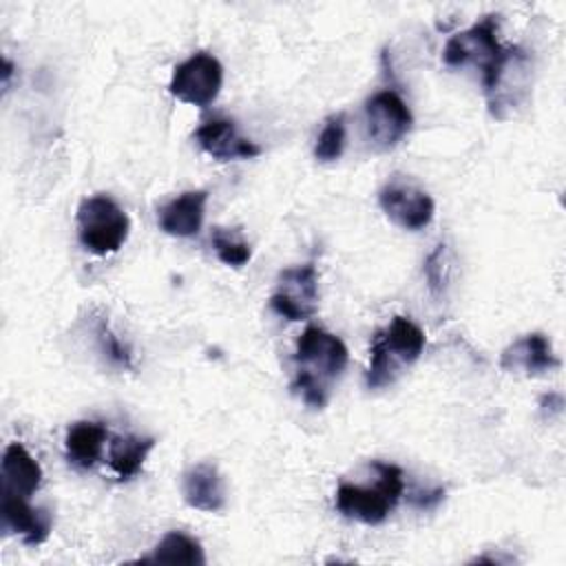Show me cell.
Masks as SVG:
<instances>
[{
	"mask_svg": "<svg viewBox=\"0 0 566 566\" xmlns=\"http://www.w3.org/2000/svg\"><path fill=\"white\" fill-rule=\"evenodd\" d=\"M347 360V347L338 336L321 327H305L296 340V376L290 389L307 407L323 409L327 405L329 382L343 374Z\"/></svg>",
	"mask_w": 566,
	"mask_h": 566,
	"instance_id": "1",
	"label": "cell"
},
{
	"mask_svg": "<svg viewBox=\"0 0 566 566\" xmlns=\"http://www.w3.org/2000/svg\"><path fill=\"white\" fill-rule=\"evenodd\" d=\"M500 15H486L471 29L455 33L449 38L442 51V60L447 66H464V64H475L482 69V82L486 88V95L491 97L497 88V82L502 77V71L506 69L509 60L515 53L513 49H504L497 42V20Z\"/></svg>",
	"mask_w": 566,
	"mask_h": 566,
	"instance_id": "2",
	"label": "cell"
},
{
	"mask_svg": "<svg viewBox=\"0 0 566 566\" xmlns=\"http://www.w3.org/2000/svg\"><path fill=\"white\" fill-rule=\"evenodd\" d=\"M424 349V332L405 316H394L391 325L382 332H376L369 369L365 382L369 389L391 385L400 374V367L411 365Z\"/></svg>",
	"mask_w": 566,
	"mask_h": 566,
	"instance_id": "3",
	"label": "cell"
},
{
	"mask_svg": "<svg viewBox=\"0 0 566 566\" xmlns=\"http://www.w3.org/2000/svg\"><path fill=\"white\" fill-rule=\"evenodd\" d=\"M378 478L374 486H358L343 482L336 491V509L349 517L358 520L363 524H380L387 520L389 511L398 504L405 482L402 471L396 464L387 462H371Z\"/></svg>",
	"mask_w": 566,
	"mask_h": 566,
	"instance_id": "4",
	"label": "cell"
},
{
	"mask_svg": "<svg viewBox=\"0 0 566 566\" xmlns=\"http://www.w3.org/2000/svg\"><path fill=\"white\" fill-rule=\"evenodd\" d=\"M128 230V214L108 195L86 197L77 208V234L93 254L117 252L126 243Z\"/></svg>",
	"mask_w": 566,
	"mask_h": 566,
	"instance_id": "5",
	"label": "cell"
},
{
	"mask_svg": "<svg viewBox=\"0 0 566 566\" xmlns=\"http://www.w3.org/2000/svg\"><path fill=\"white\" fill-rule=\"evenodd\" d=\"M223 84V66L210 53H195L186 62L177 64L170 77V93L192 106H210Z\"/></svg>",
	"mask_w": 566,
	"mask_h": 566,
	"instance_id": "6",
	"label": "cell"
},
{
	"mask_svg": "<svg viewBox=\"0 0 566 566\" xmlns=\"http://www.w3.org/2000/svg\"><path fill=\"white\" fill-rule=\"evenodd\" d=\"M270 307L287 321H307L318 307L316 265L303 263L279 274V287L270 296Z\"/></svg>",
	"mask_w": 566,
	"mask_h": 566,
	"instance_id": "7",
	"label": "cell"
},
{
	"mask_svg": "<svg viewBox=\"0 0 566 566\" xmlns=\"http://www.w3.org/2000/svg\"><path fill=\"white\" fill-rule=\"evenodd\" d=\"M367 133L376 148L389 150L411 130L413 117L396 91H378L365 102Z\"/></svg>",
	"mask_w": 566,
	"mask_h": 566,
	"instance_id": "8",
	"label": "cell"
},
{
	"mask_svg": "<svg viewBox=\"0 0 566 566\" xmlns=\"http://www.w3.org/2000/svg\"><path fill=\"white\" fill-rule=\"evenodd\" d=\"M378 203L382 212L405 230H422L431 223L436 212L433 199L422 188L400 179L380 188Z\"/></svg>",
	"mask_w": 566,
	"mask_h": 566,
	"instance_id": "9",
	"label": "cell"
},
{
	"mask_svg": "<svg viewBox=\"0 0 566 566\" xmlns=\"http://www.w3.org/2000/svg\"><path fill=\"white\" fill-rule=\"evenodd\" d=\"M199 146L217 161L252 159L261 155V146L241 137L232 119H208L195 130Z\"/></svg>",
	"mask_w": 566,
	"mask_h": 566,
	"instance_id": "10",
	"label": "cell"
},
{
	"mask_svg": "<svg viewBox=\"0 0 566 566\" xmlns=\"http://www.w3.org/2000/svg\"><path fill=\"white\" fill-rule=\"evenodd\" d=\"M53 526V517L46 509L31 506L24 495L2 491V528L4 533H18L27 544H42Z\"/></svg>",
	"mask_w": 566,
	"mask_h": 566,
	"instance_id": "11",
	"label": "cell"
},
{
	"mask_svg": "<svg viewBox=\"0 0 566 566\" xmlns=\"http://www.w3.org/2000/svg\"><path fill=\"white\" fill-rule=\"evenodd\" d=\"M500 365L506 371H524L526 376H539L555 369L559 360L555 358L548 338L539 332H533L509 345L502 352Z\"/></svg>",
	"mask_w": 566,
	"mask_h": 566,
	"instance_id": "12",
	"label": "cell"
},
{
	"mask_svg": "<svg viewBox=\"0 0 566 566\" xmlns=\"http://www.w3.org/2000/svg\"><path fill=\"white\" fill-rule=\"evenodd\" d=\"M208 192L188 190L159 208V228L172 237H195L203 223Z\"/></svg>",
	"mask_w": 566,
	"mask_h": 566,
	"instance_id": "13",
	"label": "cell"
},
{
	"mask_svg": "<svg viewBox=\"0 0 566 566\" xmlns=\"http://www.w3.org/2000/svg\"><path fill=\"white\" fill-rule=\"evenodd\" d=\"M184 500L188 506L206 513H217L226 506V486L219 471L208 464H195L184 475Z\"/></svg>",
	"mask_w": 566,
	"mask_h": 566,
	"instance_id": "14",
	"label": "cell"
},
{
	"mask_svg": "<svg viewBox=\"0 0 566 566\" xmlns=\"http://www.w3.org/2000/svg\"><path fill=\"white\" fill-rule=\"evenodd\" d=\"M40 484L42 469L38 460L20 442H11L2 453V491L29 497Z\"/></svg>",
	"mask_w": 566,
	"mask_h": 566,
	"instance_id": "15",
	"label": "cell"
},
{
	"mask_svg": "<svg viewBox=\"0 0 566 566\" xmlns=\"http://www.w3.org/2000/svg\"><path fill=\"white\" fill-rule=\"evenodd\" d=\"M106 438H108V431L102 422L80 420V422L71 424L66 431V438H64L66 458L73 464L88 469L99 460Z\"/></svg>",
	"mask_w": 566,
	"mask_h": 566,
	"instance_id": "16",
	"label": "cell"
},
{
	"mask_svg": "<svg viewBox=\"0 0 566 566\" xmlns=\"http://www.w3.org/2000/svg\"><path fill=\"white\" fill-rule=\"evenodd\" d=\"M153 447H155V438H148V436L113 438V442L108 447V462H111L113 471L117 473V480L124 482V480H130L133 475H137Z\"/></svg>",
	"mask_w": 566,
	"mask_h": 566,
	"instance_id": "17",
	"label": "cell"
},
{
	"mask_svg": "<svg viewBox=\"0 0 566 566\" xmlns=\"http://www.w3.org/2000/svg\"><path fill=\"white\" fill-rule=\"evenodd\" d=\"M142 562H155V564H184V566H201L206 564L203 548L201 544L181 533V531H170L161 537V542L155 546L150 557H144Z\"/></svg>",
	"mask_w": 566,
	"mask_h": 566,
	"instance_id": "18",
	"label": "cell"
},
{
	"mask_svg": "<svg viewBox=\"0 0 566 566\" xmlns=\"http://www.w3.org/2000/svg\"><path fill=\"white\" fill-rule=\"evenodd\" d=\"M212 248L219 261L230 268H243L252 256L250 245L237 234V230H228L219 226L212 228Z\"/></svg>",
	"mask_w": 566,
	"mask_h": 566,
	"instance_id": "19",
	"label": "cell"
},
{
	"mask_svg": "<svg viewBox=\"0 0 566 566\" xmlns=\"http://www.w3.org/2000/svg\"><path fill=\"white\" fill-rule=\"evenodd\" d=\"M345 150V115H332L327 117L316 146H314V157L318 161H336Z\"/></svg>",
	"mask_w": 566,
	"mask_h": 566,
	"instance_id": "20",
	"label": "cell"
},
{
	"mask_svg": "<svg viewBox=\"0 0 566 566\" xmlns=\"http://www.w3.org/2000/svg\"><path fill=\"white\" fill-rule=\"evenodd\" d=\"M97 340H99V349L102 354L113 363V365H119V367H130V352L119 343V338L111 332L108 323L106 321H99L97 325Z\"/></svg>",
	"mask_w": 566,
	"mask_h": 566,
	"instance_id": "21",
	"label": "cell"
},
{
	"mask_svg": "<svg viewBox=\"0 0 566 566\" xmlns=\"http://www.w3.org/2000/svg\"><path fill=\"white\" fill-rule=\"evenodd\" d=\"M444 254H447V245L440 243V245L429 254V259H427V263H424V274H427V281H429V290H431L433 294H438L440 287L447 283V263H444Z\"/></svg>",
	"mask_w": 566,
	"mask_h": 566,
	"instance_id": "22",
	"label": "cell"
},
{
	"mask_svg": "<svg viewBox=\"0 0 566 566\" xmlns=\"http://www.w3.org/2000/svg\"><path fill=\"white\" fill-rule=\"evenodd\" d=\"M444 500V489H433V491H418V493H413L411 497H409V502L413 504V506H418V509H433V506H438L440 502Z\"/></svg>",
	"mask_w": 566,
	"mask_h": 566,
	"instance_id": "23",
	"label": "cell"
},
{
	"mask_svg": "<svg viewBox=\"0 0 566 566\" xmlns=\"http://www.w3.org/2000/svg\"><path fill=\"white\" fill-rule=\"evenodd\" d=\"M11 75H13V64L4 57V60H2V86H4V91L9 88V80H11Z\"/></svg>",
	"mask_w": 566,
	"mask_h": 566,
	"instance_id": "24",
	"label": "cell"
}]
</instances>
